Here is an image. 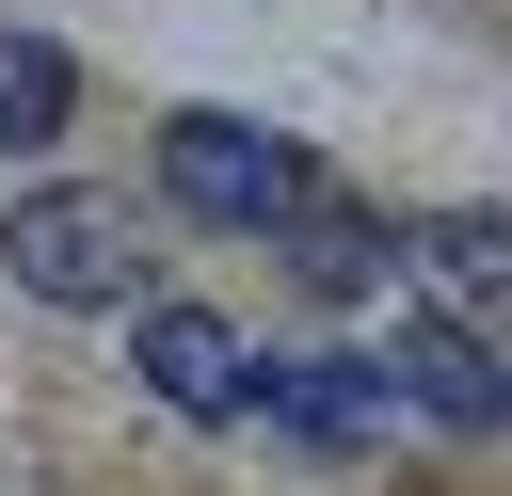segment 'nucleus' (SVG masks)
Masks as SVG:
<instances>
[{"mask_svg": "<svg viewBox=\"0 0 512 496\" xmlns=\"http://www.w3.org/2000/svg\"><path fill=\"white\" fill-rule=\"evenodd\" d=\"M160 192H176L192 224H288V208H320L304 144L256 128V112H176V128H160Z\"/></svg>", "mask_w": 512, "mask_h": 496, "instance_id": "obj_1", "label": "nucleus"}, {"mask_svg": "<svg viewBox=\"0 0 512 496\" xmlns=\"http://www.w3.org/2000/svg\"><path fill=\"white\" fill-rule=\"evenodd\" d=\"M0 272H16L32 304H64V320L128 304V208H112V192H80V176H48V192H16V208H0Z\"/></svg>", "mask_w": 512, "mask_h": 496, "instance_id": "obj_2", "label": "nucleus"}, {"mask_svg": "<svg viewBox=\"0 0 512 496\" xmlns=\"http://www.w3.org/2000/svg\"><path fill=\"white\" fill-rule=\"evenodd\" d=\"M384 384H400V416H432V432H512V352L480 336V320H400L384 336Z\"/></svg>", "mask_w": 512, "mask_h": 496, "instance_id": "obj_3", "label": "nucleus"}, {"mask_svg": "<svg viewBox=\"0 0 512 496\" xmlns=\"http://www.w3.org/2000/svg\"><path fill=\"white\" fill-rule=\"evenodd\" d=\"M128 368H144L176 416H208V432L272 400V368H256V352H240V320H208V304H144V320H128Z\"/></svg>", "mask_w": 512, "mask_h": 496, "instance_id": "obj_4", "label": "nucleus"}, {"mask_svg": "<svg viewBox=\"0 0 512 496\" xmlns=\"http://www.w3.org/2000/svg\"><path fill=\"white\" fill-rule=\"evenodd\" d=\"M400 272L448 304V320H512V224L496 208H448V224H400Z\"/></svg>", "mask_w": 512, "mask_h": 496, "instance_id": "obj_5", "label": "nucleus"}, {"mask_svg": "<svg viewBox=\"0 0 512 496\" xmlns=\"http://www.w3.org/2000/svg\"><path fill=\"white\" fill-rule=\"evenodd\" d=\"M256 416H288L304 448H368V432L400 416V384H384V352H320V368H272Z\"/></svg>", "mask_w": 512, "mask_h": 496, "instance_id": "obj_6", "label": "nucleus"}, {"mask_svg": "<svg viewBox=\"0 0 512 496\" xmlns=\"http://www.w3.org/2000/svg\"><path fill=\"white\" fill-rule=\"evenodd\" d=\"M48 128H64V48L0 32V144H48Z\"/></svg>", "mask_w": 512, "mask_h": 496, "instance_id": "obj_7", "label": "nucleus"}]
</instances>
